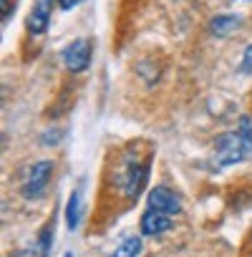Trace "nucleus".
Returning a JSON list of instances; mask_svg holds the SVG:
<instances>
[{
    "label": "nucleus",
    "mask_w": 252,
    "mask_h": 257,
    "mask_svg": "<svg viewBox=\"0 0 252 257\" xmlns=\"http://www.w3.org/2000/svg\"><path fill=\"white\" fill-rule=\"evenodd\" d=\"M249 157H252V121L242 116L234 132L219 134L214 139V159L217 167H232Z\"/></svg>",
    "instance_id": "obj_1"
},
{
    "label": "nucleus",
    "mask_w": 252,
    "mask_h": 257,
    "mask_svg": "<svg viewBox=\"0 0 252 257\" xmlns=\"http://www.w3.org/2000/svg\"><path fill=\"white\" fill-rule=\"evenodd\" d=\"M147 179H149V159L147 162H137V159H126L118 169V187L121 192L129 197L132 202L142 194V189L147 187Z\"/></svg>",
    "instance_id": "obj_2"
},
{
    "label": "nucleus",
    "mask_w": 252,
    "mask_h": 257,
    "mask_svg": "<svg viewBox=\"0 0 252 257\" xmlns=\"http://www.w3.org/2000/svg\"><path fill=\"white\" fill-rule=\"evenodd\" d=\"M91 56H93V48H91V41H88V38H76V41H71V43L61 51V61H63V66H66L71 73L86 71L88 63H91Z\"/></svg>",
    "instance_id": "obj_3"
},
{
    "label": "nucleus",
    "mask_w": 252,
    "mask_h": 257,
    "mask_svg": "<svg viewBox=\"0 0 252 257\" xmlns=\"http://www.w3.org/2000/svg\"><path fill=\"white\" fill-rule=\"evenodd\" d=\"M53 177V162L43 159V162H36L28 172V182L23 187V197L26 199H41L48 189V182Z\"/></svg>",
    "instance_id": "obj_4"
},
{
    "label": "nucleus",
    "mask_w": 252,
    "mask_h": 257,
    "mask_svg": "<svg viewBox=\"0 0 252 257\" xmlns=\"http://www.w3.org/2000/svg\"><path fill=\"white\" fill-rule=\"evenodd\" d=\"M147 202H149V209L162 212V214H169V217H174V214L182 212V197L174 189H169V187H154L149 192V199Z\"/></svg>",
    "instance_id": "obj_5"
},
{
    "label": "nucleus",
    "mask_w": 252,
    "mask_h": 257,
    "mask_svg": "<svg viewBox=\"0 0 252 257\" xmlns=\"http://www.w3.org/2000/svg\"><path fill=\"white\" fill-rule=\"evenodd\" d=\"M51 16H53V0H36L28 18H26V28L31 36H43L48 23H51Z\"/></svg>",
    "instance_id": "obj_6"
},
{
    "label": "nucleus",
    "mask_w": 252,
    "mask_h": 257,
    "mask_svg": "<svg viewBox=\"0 0 252 257\" xmlns=\"http://www.w3.org/2000/svg\"><path fill=\"white\" fill-rule=\"evenodd\" d=\"M53 227H56V217L51 214V219H48V222H46V227L41 229L38 239H36L33 244H28V247L18 249L13 257H48L51 244H53Z\"/></svg>",
    "instance_id": "obj_7"
},
{
    "label": "nucleus",
    "mask_w": 252,
    "mask_h": 257,
    "mask_svg": "<svg viewBox=\"0 0 252 257\" xmlns=\"http://www.w3.org/2000/svg\"><path fill=\"white\" fill-rule=\"evenodd\" d=\"M174 227L172 217L169 214H162V212H154V209H147L139 219V229L144 237H157V234H164Z\"/></svg>",
    "instance_id": "obj_8"
},
{
    "label": "nucleus",
    "mask_w": 252,
    "mask_h": 257,
    "mask_svg": "<svg viewBox=\"0 0 252 257\" xmlns=\"http://www.w3.org/2000/svg\"><path fill=\"white\" fill-rule=\"evenodd\" d=\"M81 217H83V184H78L73 189V194L68 197V204H66V224L71 232L78 229Z\"/></svg>",
    "instance_id": "obj_9"
},
{
    "label": "nucleus",
    "mask_w": 252,
    "mask_h": 257,
    "mask_svg": "<svg viewBox=\"0 0 252 257\" xmlns=\"http://www.w3.org/2000/svg\"><path fill=\"white\" fill-rule=\"evenodd\" d=\"M142 254V237L132 234V237H126L123 242H118L106 257H139Z\"/></svg>",
    "instance_id": "obj_10"
},
{
    "label": "nucleus",
    "mask_w": 252,
    "mask_h": 257,
    "mask_svg": "<svg viewBox=\"0 0 252 257\" xmlns=\"http://www.w3.org/2000/svg\"><path fill=\"white\" fill-rule=\"evenodd\" d=\"M239 28V18L237 16H214L212 21H209V31L214 33V36H229V33H234Z\"/></svg>",
    "instance_id": "obj_11"
},
{
    "label": "nucleus",
    "mask_w": 252,
    "mask_h": 257,
    "mask_svg": "<svg viewBox=\"0 0 252 257\" xmlns=\"http://www.w3.org/2000/svg\"><path fill=\"white\" fill-rule=\"evenodd\" d=\"M239 71H242V73H249V71H252V43H249V46L244 48V56H242Z\"/></svg>",
    "instance_id": "obj_12"
},
{
    "label": "nucleus",
    "mask_w": 252,
    "mask_h": 257,
    "mask_svg": "<svg viewBox=\"0 0 252 257\" xmlns=\"http://www.w3.org/2000/svg\"><path fill=\"white\" fill-rule=\"evenodd\" d=\"M78 3H83V0H58V6H61L63 11H71V8H76Z\"/></svg>",
    "instance_id": "obj_13"
},
{
    "label": "nucleus",
    "mask_w": 252,
    "mask_h": 257,
    "mask_svg": "<svg viewBox=\"0 0 252 257\" xmlns=\"http://www.w3.org/2000/svg\"><path fill=\"white\" fill-rule=\"evenodd\" d=\"M11 13H13V8H11V3H8V0H3V23H8V18H11Z\"/></svg>",
    "instance_id": "obj_14"
},
{
    "label": "nucleus",
    "mask_w": 252,
    "mask_h": 257,
    "mask_svg": "<svg viewBox=\"0 0 252 257\" xmlns=\"http://www.w3.org/2000/svg\"><path fill=\"white\" fill-rule=\"evenodd\" d=\"M63 257H73V254H71V252H66V254H63Z\"/></svg>",
    "instance_id": "obj_15"
}]
</instances>
